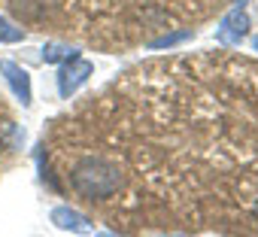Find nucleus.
Returning a JSON list of instances; mask_svg holds the SVG:
<instances>
[{
	"mask_svg": "<svg viewBox=\"0 0 258 237\" xmlns=\"http://www.w3.org/2000/svg\"><path fill=\"white\" fill-rule=\"evenodd\" d=\"M70 183L73 189L88 198V201H103L109 195L118 192L121 186V176H118V167L106 158H82L73 170H70Z\"/></svg>",
	"mask_w": 258,
	"mask_h": 237,
	"instance_id": "1",
	"label": "nucleus"
},
{
	"mask_svg": "<svg viewBox=\"0 0 258 237\" xmlns=\"http://www.w3.org/2000/svg\"><path fill=\"white\" fill-rule=\"evenodd\" d=\"M91 73H94V64L85 61V58H79V55H73L70 61H64L61 70H58V91H61V97H70Z\"/></svg>",
	"mask_w": 258,
	"mask_h": 237,
	"instance_id": "2",
	"label": "nucleus"
},
{
	"mask_svg": "<svg viewBox=\"0 0 258 237\" xmlns=\"http://www.w3.org/2000/svg\"><path fill=\"white\" fill-rule=\"evenodd\" d=\"M0 70H4V76H7V82H10V88H13V94H16L25 106H31V100H34L31 73H28L25 67H19L16 61H4V64H0Z\"/></svg>",
	"mask_w": 258,
	"mask_h": 237,
	"instance_id": "3",
	"label": "nucleus"
},
{
	"mask_svg": "<svg viewBox=\"0 0 258 237\" xmlns=\"http://www.w3.org/2000/svg\"><path fill=\"white\" fill-rule=\"evenodd\" d=\"M246 34H249V19H246V13H240V10H231V13L219 22V40L228 43V46L243 43Z\"/></svg>",
	"mask_w": 258,
	"mask_h": 237,
	"instance_id": "4",
	"label": "nucleus"
},
{
	"mask_svg": "<svg viewBox=\"0 0 258 237\" xmlns=\"http://www.w3.org/2000/svg\"><path fill=\"white\" fill-rule=\"evenodd\" d=\"M55 7H58V0H10L13 16H19L22 22H40V19H46Z\"/></svg>",
	"mask_w": 258,
	"mask_h": 237,
	"instance_id": "5",
	"label": "nucleus"
},
{
	"mask_svg": "<svg viewBox=\"0 0 258 237\" xmlns=\"http://www.w3.org/2000/svg\"><path fill=\"white\" fill-rule=\"evenodd\" d=\"M52 222L61 231H73V234H91V228H94L88 216H82V213H76L70 207H55L52 210Z\"/></svg>",
	"mask_w": 258,
	"mask_h": 237,
	"instance_id": "6",
	"label": "nucleus"
},
{
	"mask_svg": "<svg viewBox=\"0 0 258 237\" xmlns=\"http://www.w3.org/2000/svg\"><path fill=\"white\" fill-rule=\"evenodd\" d=\"M76 52L70 49V46H61V43H49L46 49H43V61L46 64H58V61H70Z\"/></svg>",
	"mask_w": 258,
	"mask_h": 237,
	"instance_id": "7",
	"label": "nucleus"
},
{
	"mask_svg": "<svg viewBox=\"0 0 258 237\" xmlns=\"http://www.w3.org/2000/svg\"><path fill=\"white\" fill-rule=\"evenodd\" d=\"M22 40H25V31L22 28H16L7 19H0V43H22Z\"/></svg>",
	"mask_w": 258,
	"mask_h": 237,
	"instance_id": "8",
	"label": "nucleus"
},
{
	"mask_svg": "<svg viewBox=\"0 0 258 237\" xmlns=\"http://www.w3.org/2000/svg\"><path fill=\"white\" fill-rule=\"evenodd\" d=\"M191 37V31H176V34H167V37H161V40H152L149 46L152 49H170V46H176V43H182V40H188Z\"/></svg>",
	"mask_w": 258,
	"mask_h": 237,
	"instance_id": "9",
	"label": "nucleus"
},
{
	"mask_svg": "<svg viewBox=\"0 0 258 237\" xmlns=\"http://www.w3.org/2000/svg\"><path fill=\"white\" fill-rule=\"evenodd\" d=\"M252 49H255V52H258V37H255V40H252Z\"/></svg>",
	"mask_w": 258,
	"mask_h": 237,
	"instance_id": "10",
	"label": "nucleus"
},
{
	"mask_svg": "<svg viewBox=\"0 0 258 237\" xmlns=\"http://www.w3.org/2000/svg\"><path fill=\"white\" fill-rule=\"evenodd\" d=\"M255 216H258V204H255Z\"/></svg>",
	"mask_w": 258,
	"mask_h": 237,
	"instance_id": "11",
	"label": "nucleus"
}]
</instances>
